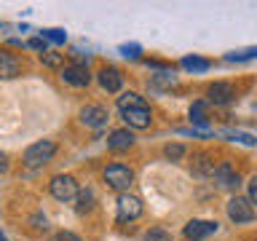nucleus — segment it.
<instances>
[{
    "label": "nucleus",
    "instance_id": "nucleus-24",
    "mask_svg": "<svg viewBox=\"0 0 257 241\" xmlns=\"http://www.w3.org/2000/svg\"><path fill=\"white\" fill-rule=\"evenodd\" d=\"M78 212H86V209H91V201H94V193L86 190V193H78Z\"/></svg>",
    "mask_w": 257,
    "mask_h": 241
},
{
    "label": "nucleus",
    "instance_id": "nucleus-12",
    "mask_svg": "<svg viewBox=\"0 0 257 241\" xmlns=\"http://www.w3.org/2000/svg\"><path fill=\"white\" fill-rule=\"evenodd\" d=\"M96 80L104 91H120V86H123V75H120L118 67H102L96 72Z\"/></svg>",
    "mask_w": 257,
    "mask_h": 241
},
{
    "label": "nucleus",
    "instance_id": "nucleus-30",
    "mask_svg": "<svg viewBox=\"0 0 257 241\" xmlns=\"http://www.w3.org/2000/svg\"><path fill=\"white\" fill-rule=\"evenodd\" d=\"M6 169H8V156H6V153H0V174H3Z\"/></svg>",
    "mask_w": 257,
    "mask_h": 241
},
{
    "label": "nucleus",
    "instance_id": "nucleus-1",
    "mask_svg": "<svg viewBox=\"0 0 257 241\" xmlns=\"http://www.w3.org/2000/svg\"><path fill=\"white\" fill-rule=\"evenodd\" d=\"M54 153H56V142L54 140H38V142H32L30 148L24 150L22 164L27 169H40V166H46L48 161L54 158Z\"/></svg>",
    "mask_w": 257,
    "mask_h": 241
},
{
    "label": "nucleus",
    "instance_id": "nucleus-5",
    "mask_svg": "<svg viewBox=\"0 0 257 241\" xmlns=\"http://www.w3.org/2000/svg\"><path fill=\"white\" fill-rule=\"evenodd\" d=\"M228 217L233 222H252L254 220V206H252V201H249L246 196H233L228 201Z\"/></svg>",
    "mask_w": 257,
    "mask_h": 241
},
{
    "label": "nucleus",
    "instance_id": "nucleus-4",
    "mask_svg": "<svg viewBox=\"0 0 257 241\" xmlns=\"http://www.w3.org/2000/svg\"><path fill=\"white\" fill-rule=\"evenodd\" d=\"M142 214V201L132 196V193H120L118 196V204H115V217L118 222H132Z\"/></svg>",
    "mask_w": 257,
    "mask_h": 241
},
{
    "label": "nucleus",
    "instance_id": "nucleus-10",
    "mask_svg": "<svg viewBox=\"0 0 257 241\" xmlns=\"http://www.w3.org/2000/svg\"><path fill=\"white\" fill-rule=\"evenodd\" d=\"M123 120L128 129H148L153 124V112L148 104H142V107H132V110H123Z\"/></svg>",
    "mask_w": 257,
    "mask_h": 241
},
{
    "label": "nucleus",
    "instance_id": "nucleus-28",
    "mask_svg": "<svg viewBox=\"0 0 257 241\" xmlns=\"http://www.w3.org/2000/svg\"><path fill=\"white\" fill-rule=\"evenodd\" d=\"M27 46H30V48H35V51H40V54H46V40H43V38H32Z\"/></svg>",
    "mask_w": 257,
    "mask_h": 241
},
{
    "label": "nucleus",
    "instance_id": "nucleus-9",
    "mask_svg": "<svg viewBox=\"0 0 257 241\" xmlns=\"http://www.w3.org/2000/svg\"><path fill=\"white\" fill-rule=\"evenodd\" d=\"M80 120L91 129H102L110 120V112H107V107H102V104H86V107L80 110Z\"/></svg>",
    "mask_w": 257,
    "mask_h": 241
},
{
    "label": "nucleus",
    "instance_id": "nucleus-27",
    "mask_svg": "<svg viewBox=\"0 0 257 241\" xmlns=\"http://www.w3.org/2000/svg\"><path fill=\"white\" fill-rule=\"evenodd\" d=\"M249 201H252V206L257 204V174L252 177V180H249V196H246Z\"/></svg>",
    "mask_w": 257,
    "mask_h": 241
},
{
    "label": "nucleus",
    "instance_id": "nucleus-14",
    "mask_svg": "<svg viewBox=\"0 0 257 241\" xmlns=\"http://www.w3.org/2000/svg\"><path fill=\"white\" fill-rule=\"evenodd\" d=\"M134 145V134L128 132V129H115L110 137H107V148L112 150V153H123V150H128Z\"/></svg>",
    "mask_w": 257,
    "mask_h": 241
},
{
    "label": "nucleus",
    "instance_id": "nucleus-17",
    "mask_svg": "<svg viewBox=\"0 0 257 241\" xmlns=\"http://www.w3.org/2000/svg\"><path fill=\"white\" fill-rule=\"evenodd\" d=\"M206 110H209V102H206V99H198V102H193V104H190V120H193V124H201V126H206V120H209Z\"/></svg>",
    "mask_w": 257,
    "mask_h": 241
},
{
    "label": "nucleus",
    "instance_id": "nucleus-31",
    "mask_svg": "<svg viewBox=\"0 0 257 241\" xmlns=\"http://www.w3.org/2000/svg\"><path fill=\"white\" fill-rule=\"evenodd\" d=\"M0 241H8V238H6V236H3V233H0Z\"/></svg>",
    "mask_w": 257,
    "mask_h": 241
},
{
    "label": "nucleus",
    "instance_id": "nucleus-16",
    "mask_svg": "<svg viewBox=\"0 0 257 241\" xmlns=\"http://www.w3.org/2000/svg\"><path fill=\"white\" fill-rule=\"evenodd\" d=\"M145 104V99L137 91H123L118 96V110L123 112V110H132V107H142Z\"/></svg>",
    "mask_w": 257,
    "mask_h": 241
},
{
    "label": "nucleus",
    "instance_id": "nucleus-21",
    "mask_svg": "<svg viewBox=\"0 0 257 241\" xmlns=\"http://www.w3.org/2000/svg\"><path fill=\"white\" fill-rule=\"evenodd\" d=\"M164 156H166L169 161H180V158L185 156V145H180V142L166 145V148H164Z\"/></svg>",
    "mask_w": 257,
    "mask_h": 241
},
{
    "label": "nucleus",
    "instance_id": "nucleus-25",
    "mask_svg": "<svg viewBox=\"0 0 257 241\" xmlns=\"http://www.w3.org/2000/svg\"><path fill=\"white\" fill-rule=\"evenodd\" d=\"M54 40V43H64V38H67V35H64V32L62 30H46L43 32V40Z\"/></svg>",
    "mask_w": 257,
    "mask_h": 241
},
{
    "label": "nucleus",
    "instance_id": "nucleus-26",
    "mask_svg": "<svg viewBox=\"0 0 257 241\" xmlns=\"http://www.w3.org/2000/svg\"><path fill=\"white\" fill-rule=\"evenodd\" d=\"M51 241H80L75 233H70V230H59V233H54Z\"/></svg>",
    "mask_w": 257,
    "mask_h": 241
},
{
    "label": "nucleus",
    "instance_id": "nucleus-11",
    "mask_svg": "<svg viewBox=\"0 0 257 241\" xmlns=\"http://www.w3.org/2000/svg\"><path fill=\"white\" fill-rule=\"evenodd\" d=\"M206 96H209L206 102H212V104H228V102H233L236 91H233L230 83H225V80H217V83H212V86L206 88Z\"/></svg>",
    "mask_w": 257,
    "mask_h": 241
},
{
    "label": "nucleus",
    "instance_id": "nucleus-32",
    "mask_svg": "<svg viewBox=\"0 0 257 241\" xmlns=\"http://www.w3.org/2000/svg\"><path fill=\"white\" fill-rule=\"evenodd\" d=\"M254 142H257V140H254Z\"/></svg>",
    "mask_w": 257,
    "mask_h": 241
},
{
    "label": "nucleus",
    "instance_id": "nucleus-2",
    "mask_svg": "<svg viewBox=\"0 0 257 241\" xmlns=\"http://www.w3.org/2000/svg\"><path fill=\"white\" fill-rule=\"evenodd\" d=\"M104 182H107L112 190L126 193L134 182V169L126 166V164H110L107 169H104Z\"/></svg>",
    "mask_w": 257,
    "mask_h": 241
},
{
    "label": "nucleus",
    "instance_id": "nucleus-23",
    "mask_svg": "<svg viewBox=\"0 0 257 241\" xmlns=\"http://www.w3.org/2000/svg\"><path fill=\"white\" fill-rule=\"evenodd\" d=\"M40 56H43V64H46V67H59L62 59H64L62 54H54V51H46V54H40Z\"/></svg>",
    "mask_w": 257,
    "mask_h": 241
},
{
    "label": "nucleus",
    "instance_id": "nucleus-18",
    "mask_svg": "<svg viewBox=\"0 0 257 241\" xmlns=\"http://www.w3.org/2000/svg\"><path fill=\"white\" fill-rule=\"evenodd\" d=\"M150 86L153 88H172V86H177V78L172 75V72H161V75H153Z\"/></svg>",
    "mask_w": 257,
    "mask_h": 241
},
{
    "label": "nucleus",
    "instance_id": "nucleus-22",
    "mask_svg": "<svg viewBox=\"0 0 257 241\" xmlns=\"http://www.w3.org/2000/svg\"><path fill=\"white\" fill-rule=\"evenodd\" d=\"M254 56H257V48H244V51L228 54V59H230V62H244V59H254Z\"/></svg>",
    "mask_w": 257,
    "mask_h": 241
},
{
    "label": "nucleus",
    "instance_id": "nucleus-3",
    "mask_svg": "<svg viewBox=\"0 0 257 241\" xmlns=\"http://www.w3.org/2000/svg\"><path fill=\"white\" fill-rule=\"evenodd\" d=\"M48 190L56 201H72L78 198V182L72 174H56L51 182H48Z\"/></svg>",
    "mask_w": 257,
    "mask_h": 241
},
{
    "label": "nucleus",
    "instance_id": "nucleus-19",
    "mask_svg": "<svg viewBox=\"0 0 257 241\" xmlns=\"http://www.w3.org/2000/svg\"><path fill=\"white\" fill-rule=\"evenodd\" d=\"M182 67H185V70L204 72V70H209V62H206V59H198V56H185V59H182Z\"/></svg>",
    "mask_w": 257,
    "mask_h": 241
},
{
    "label": "nucleus",
    "instance_id": "nucleus-6",
    "mask_svg": "<svg viewBox=\"0 0 257 241\" xmlns=\"http://www.w3.org/2000/svg\"><path fill=\"white\" fill-rule=\"evenodd\" d=\"M217 225L214 220H190L188 225H185V238L188 241H204V238H209V236H214L217 233Z\"/></svg>",
    "mask_w": 257,
    "mask_h": 241
},
{
    "label": "nucleus",
    "instance_id": "nucleus-29",
    "mask_svg": "<svg viewBox=\"0 0 257 241\" xmlns=\"http://www.w3.org/2000/svg\"><path fill=\"white\" fill-rule=\"evenodd\" d=\"M120 51H123L126 56H134V59H137V56H140V48H137V46H123V48H120Z\"/></svg>",
    "mask_w": 257,
    "mask_h": 241
},
{
    "label": "nucleus",
    "instance_id": "nucleus-20",
    "mask_svg": "<svg viewBox=\"0 0 257 241\" xmlns=\"http://www.w3.org/2000/svg\"><path fill=\"white\" fill-rule=\"evenodd\" d=\"M140 241H174V238L169 236V230H164V228H150V230H145V236Z\"/></svg>",
    "mask_w": 257,
    "mask_h": 241
},
{
    "label": "nucleus",
    "instance_id": "nucleus-8",
    "mask_svg": "<svg viewBox=\"0 0 257 241\" xmlns=\"http://www.w3.org/2000/svg\"><path fill=\"white\" fill-rule=\"evenodd\" d=\"M62 80L67 86H75V88H83L91 83V72H88L86 64H70V67L62 70Z\"/></svg>",
    "mask_w": 257,
    "mask_h": 241
},
{
    "label": "nucleus",
    "instance_id": "nucleus-7",
    "mask_svg": "<svg viewBox=\"0 0 257 241\" xmlns=\"http://www.w3.org/2000/svg\"><path fill=\"white\" fill-rule=\"evenodd\" d=\"M212 177H214V182L220 185V188H228V190H233V188H238V185H241V177H238L236 169H233L230 161H220V164L214 166Z\"/></svg>",
    "mask_w": 257,
    "mask_h": 241
},
{
    "label": "nucleus",
    "instance_id": "nucleus-13",
    "mask_svg": "<svg viewBox=\"0 0 257 241\" xmlns=\"http://www.w3.org/2000/svg\"><path fill=\"white\" fill-rule=\"evenodd\" d=\"M22 72V59L11 51H0V78H16Z\"/></svg>",
    "mask_w": 257,
    "mask_h": 241
},
{
    "label": "nucleus",
    "instance_id": "nucleus-15",
    "mask_svg": "<svg viewBox=\"0 0 257 241\" xmlns=\"http://www.w3.org/2000/svg\"><path fill=\"white\" fill-rule=\"evenodd\" d=\"M214 161H212V156L209 153H198L196 158H193V174L196 177H212V172H214Z\"/></svg>",
    "mask_w": 257,
    "mask_h": 241
}]
</instances>
